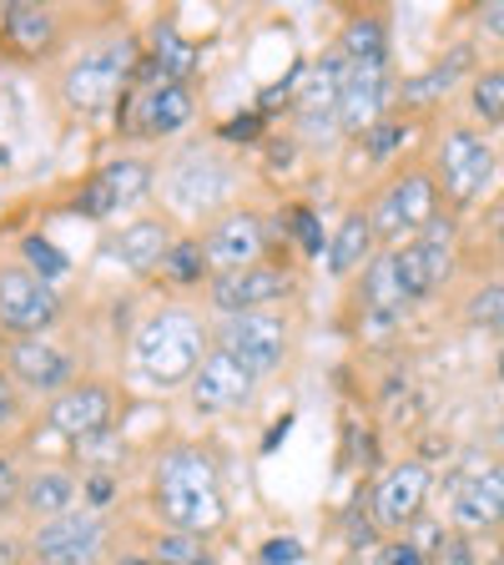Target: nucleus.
Segmentation results:
<instances>
[{
	"instance_id": "obj_1",
	"label": "nucleus",
	"mask_w": 504,
	"mask_h": 565,
	"mask_svg": "<svg viewBox=\"0 0 504 565\" xmlns=\"http://www.w3.org/2000/svg\"><path fill=\"white\" fill-rule=\"evenodd\" d=\"M152 510L162 515L167 530L176 535H212L227 525V500H223V475L217 459L202 445H176L157 459L152 470Z\"/></svg>"
},
{
	"instance_id": "obj_2",
	"label": "nucleus",
	"mask_w": 504,
	"mask_h": 565,
	"mask_svg": "<svg viewBox=\"0 0 504 565\" xmlns=\"http://www.w3.org/2000/svg\"><path fill=\"white\" fill-rule=\"evenodd\" d=\"M212 349V323H202L197 308L167 303L152 318H141L131 333V364L152 388H187Z\"/></svg>"
},
{
	"instance_id": "obj_3",
	"label": "nucleus",
	"mask_w": 504,
	"mask_h": 565,
	"mask_svg": "<svg viewBox=\"0 0 504 565\" xmlns=\"http://www.w3.org/2000/svg\"><path fill=\"white\" fill-rule=\"evenodd\" d=\"M141 61V41L131 31H111L92 46H82L61 71V102L76 117H96L106 106H117V96L131 86V71Z\"/></svg>"
},
{
	"instance_id": "obj_4",
	"label": "nucleus",
	"mask_w": 504,
	"mask_h": 565,
	"mask_svg": "<svg viewBox=\"0 0 504 565\" xmlns=\"http://www.w3.org/2000/svg\"><path fill=\"white\" fill-rule=\"evenodd\" d=\"M233 188H237L233 162H227L217 147H202V141L182 147L162 172V192L182 217H207V212L227 207V202H233Z\"/></svg>"
},
{
	"instance_id": "obj_5",
	"label": "nucleus",
	"mask_w": 504,
	"mask_h": 565,
	"mask_svg": "<svg viewBox=\"0 0 504 565\" xmlns=\"http://www.w3.org/2000/svg\"><path fill=\"white\" fill-rule=\"evenodd\" d=\"M368 223H374L378 243L384 247H399L409 243V237H419L429 223H439V182L429 172H399L388 177V188L374 192V202H368Z\"/></svg>"
},
{
	"instance_id": "obj_6",
	"label": "nucleus",
	"mask_w": 504,
	"mask_h": 565,
	"mask_svg": "<svg viewBox=\"0 0 504 565\" xmlns=\"http://www.w3.org/2000/svg\"><path fill=\"white\" fill-rule=\"evenodd\" d=\"M212 343L227 353H237L258 379L278 374L288 364V349H293V318L282 308H262V313H233L212 329Z\"/></svg>"
},
{
	"instance_id": "obj_7",
	"label": "nucleus",
	"mask_w": 504,
	"mask_h": 565,
	"mask_svg": "<svg viewBox=\"0 0 504 565\" xmlns=\"http://www.w3.org/2000/svg\"><path fill=\"white\" fill-rule=\"evenodd\" d=\"M494 167H500V157H494V147L474 127H449L444 137H439L435 182L454 207H474V202L490 192Z\"/></svg>"
},
{
	"instance_id": "obj_8",
	"label": "nucleus",
	"mask_w": 504,
	"mask_h": 565,
	"mask_svg": "<svg viewBox=\"0 0 504 565\" xmlns=\"http://www.w3.org/2000/svg\"><path fill=\"white\" fill-rule=\"evenodd\" d=\"M106 535H111V525L101 510L76 505L31 530V555L35 565H96L106 555Z\"/></svg>"
},
{
	"instance_id": "obj_9",
	"label": "nucleus",
	"mask_w": 504,
	"mask_h": 565,
	"mask_svg": "<svg viewBox=\"0 0 504 565\" xmlns=\"http://www.w3.org/2000/svg\"><path fill=\"white\" fill-rule=\"evenodd\" d=\"M61 323V294L25 263L0 268V329L11 339H46Z\"/></svg>"
},
{
	"instance_id": "obj_10",
	"label": "nucleus",
	"mask_w": 504,
	"mask_h": 565,
	"mask_svg": "<svg viewBox=\"0 0 504 565\" xmlns=\"http://www.w3.org/2000/svg\"><path fill=\"white\" fill-rule=\"evenodd\" d=\"M394 268H399V282L409 303H423V298H435L449 278H454V227L439 217L429 223L419 237L394 247Z\"/></svg>"
},
{
	"instance_id": "obj_11",
	"label": "nucleus",
	"mask_w": 504,
	"mask_h": 565,
	"mask_svg": "<svg viewBox=\"0 0 504 565\" xmlns=\"http://www.w3.org/2000/svg\"><path fill=\"white\" fill-rule=\"evenodd\" d=\"M111 419H117V388L101 379H76L66 394L46 399V424L71 445H92L111 429Z\"/></svg>"
},
{
	"instance_id": "obj_12",
	"label": "nucleus",
	"mask_w": 504,
	"mask_h": 565,
	"mask_svg": "<svg viewBox=\"0 0 504 565\" xmlns=\"http://www.w3.org/2000/svg\"><path fill=\"white\" fill-rule=\"evenodd\" d=\"M258 384L262 379L253 374L237 353H227V349L212 343L207 359H202V369L192 374V384H187V399H192V409L197 414H237V409L253 404Z\"/></svg>"
},
{
	"instance_id": "obj_13",
	"label": "nucleus",
	"mask_w": 504,
	"mask_h": 565,
	"mask_svg": "<svg viewBox=\"0 0 504 565\" xmlns=\"http://www.w3.org/2000/svg\"><path fill=\"white\" fill-rule=\"evenodd\" d=\"M429 490H435V475H429V465H423L419 455L394 459V465L374 480V490H368V505H374L378 530H409L414 520L423 515Z\"/></svg>"
},
{
	"instance_id": "obj_14",
	"label": "nucleus",
	"mask_w": 504,
	"mask_h": 565,
	"mask_svg": "<svg viewBox=\"0 0 504 565\" xmlns=\"http://www.w3.org/2000/svg\"><path fill=\"white\" fill-rule=\"evenodd\" d=\"M293 298V273L278 268V263H253V268L223 273V278L207 282V303L223 318L233 313H262V308H278Z\"/></svg>"
},
{
	"instance_id": "obj_15",
	"label": "nucleus",
	"mask_w": 504,
	"mask_h": 565,
	"mask_svg": "<svg viewBox=\"0 0 504 565\" xmlns=\"http://www.w3.org/2000/svg\"><path fill=\"white\" fill-rule=\"evenodd\" d=\"M202 253H207V268L212 278L223 273H237V268H253V263H268V227L253 207H227L217 223L202 233Z\"/></svg>"
},
{
	"instance_id": "obj_16",
	"label": "nucleus",
	"mask_w": 504,
	"mask_h": 565,
	"mask_svg": "<svg viewBox=\"0 0 504 565\" xmlns=\"http://www.w3.org/2000/svg\"><path fill=\"white\" fill-rule=\"evenodd\" d=\"M152 188H157V172L147 157H111V162L76 192V212H86L92 223H101V217H111V212H121V207H137Z\"/></svg>"
},
{
	"instance_id": "obj_17",
	"label": "nucleus",
	"mask_w": 504,
	"mask_h": 565,
	"mask_svg": "<svg viewBox=\"0 0 504 565\" xmlns=\"http://www.w3.org/2000/svg\"><path fill=\"white\" fill-rule=\"evenodd\" d=\"M6 374H11L25 394L56 399V394H66V388L76 384V359H71L66 349H56L51 339H11V349H6Z\"/></svg>"
},
{
	"instance_id": "obj_18",
	"label": "nucleus",
	"mask_w": 504,
	"mask_h": 565,
	"mask_svg": "<svg viewBox=\"0 0 504 565\" xmlns=\"http://www.w3.org/2000/svg\"><path fill=\"white\" fill-rule=\"evenodd\" d=\"M388 61H348L343 76V96H339V131L343 137H368L384 121V102H388Z\"/></svg>"
},
{
	"instance_id": "obj_19",
	"label": "nucleus",
	"mask_w": 504,
	"mask_h": 565,
	"mask_svg": "<svg viewBox=\"0 0 504 565\" xmlns=\"http://www.w3.org/2000/svg\"><path fill=\"white\" fill-rule=\"evenodd\" d=\"M343 76H348V61H343V51H333V56L313 61V71L303 76V86H293V117L308 137H323V131L339 127Z\"/></svg>"
},
{
	"instance_id": "obj_20",
	"label": "nucleus",
	"mask_w": 504,
	"mask_h": 565,
	"mask_svg": "<svg viewBox=\"0 0 504 565\" xmlns=\"http://www.w3.org/2000/svg\"><path fill=\"white\" fill-rule=\"evenodd\" d=\"M192 117H197V102H192L187 82H162L152 76L147 86H137V102H131V121L141 137H176V131H187Z\"/></svg>"
},
{
	"instance_id": "obj_21",
	"label": "nucleus",
	"mask_w": 504,
	"mask_h": 565,
	"mask_svg": "<svg viewBox=\"0 0 504 565\" xmlns=\"http://www.w3.org/2000/svg\"><path fill=\"white\" fill-rule=\"evenodd\" d=\"M101 247H106V258L121 263L127 273H152V268H167L176 237L162 217H137V223H121L117 233H106Z\"/></svg>"
},
{
	"instance_id": "obj_22",
	"label": "nucleus",
	"mask_w": 504,
	"mask_h": 565,
	"mask_svg": "<svg viewBox=\"0 0 504 565\" xmlns=\"http://www.w3.org/2000/svg\"><path fill=\"white\" fill-rule=\"evenodd\" d=\"M454 525L464 530V535L504 525V465H484V470H474L470 480H459Z\"/></svg>"
},
{
	"instance_id": "obj_23",
	"label": "nucleus",
	"mask_w": 504,
	"mask_h": 565,
	"mask_svg": "<svg viewBox=\"0 0 504 565\" xmlns=\"http://www.w3.org/2000/svg\"><path fill=\"white\" fill-rule=\"evenodd\" d=\"M0 35H6V46L15 51L21 61H41L56 51L61 41V21L51 6H31V0H15L0 11Z\"/></svg>"
},
{
	"instance_id": "obj_24",
	"label": "nucleus",
	"mask_w": 504,
	"mask_h": 565,
	"mask_svg": "<svg viewBox=\"0 0 504 565\" xmlns=\"http://www.w3.org/2000/svg\"><path fill=\"white\" fill-rule=\"evenodd\" d=\"M82 475L76 470H35L31 480H21V510L41 525V520H56L66 510H76L82 500Z\"/></svg>"
},
{
	"instance_id": "obj_25",
	"label": "nucleus",
	"mask_w": 504,
	"mask_h": 565,
	"mask_svg": "<svg viewBox=\"0 0 504 565\" xmlns=\"http://www.w3.org/2000/svg\"><path fill=\"white\" fill-rule=\"evenodd\" d=\"M323 258H329V273H333V278H348V273H358L364 263L378 258V233H374V223H368V212L353 207L348 217L333 227L329 253H323Z\"/></svg>"
},
{
	"instance_id": "obj_26",
	"label": "nucleus",
	"mask_w": 504,
	"mask_h": 565,
	"mask_svg": "<svg viewBox=\"0 0 504 565\" xmlns=\"http://www.w3.org/2000/svg\"><path fill=\"white\" fill-rule=\"evenodd\" d=\"M364 308L374 318H384V323H394V318H404L414 308L399 282V268H394V247H378V258L364 268Z\"/></svg>"
},
{
	"instance_id": "obj_27",
	"label": "nucleus",
	"mask_w": 504,
	"mask_h": 565,
	"mask_svg": "<svg viewBox=\"0 0 504 565\" xmlns=\"http://www.w3.org/2000/svg\"><path fill=\"white\" fill-rule=\"evenodd\" d=\"M343 61H388V21L378 11H358L348 15L339 35Z\"/></svg>"
},
{
	"instance_id": "obj_28",
	"label": "nucleus",
	"mask_w": 504,
	"mask_h": 565,
	"mask_svg": "<svg viewBox=\"0 0 504 565\" xmlns=\"http://www.w3.org/2000/svg\"><path fill=\"white\" fill-rule=\"evenodd\" d=\"M152 71L162 82H187L192 71H197V46H192L176 25H162V31H157V46H152Z\"/></svg>"
},
{
	"instance_id": "obj_29",
	"label": "nucleus",
	"mask_w": 504,
	"mask_h": 565,
	"mask_svg": "<svg viewBox=\"0 0 504 565\" xmlns=\"http://www.w3.org/2000/svg\"><path fill=\"white\" fill-rule=\"evenodd\" d=\"M470 66V46H459V51H449V61H435V66L423 71V76H414V82H404L399 86V96L409 106H423V102H439V96L454 86V76Z\"/></svg>"
},
{
	"instance_id": "obj_30",
	"label": "nucleus",
	"mask_w": 504,
	"mask_h": 565,
	"mask_svg": "<svg viewBox=\"0 0 504 565\" xmlns=\"http://www.w3.org/2000/svg\"><path fill=\"white\" fill-rule=\"evenodd\" d=\"M470 106H474V117H484L490 127H500L504 121V66H490L480 71L470 82Z\"/></svg>"
},
{
	"instance_id": "obj_31",
	"label": "nucleus",
	"mask_w": 504,
	"mask_h": 565,
	"mask_svg": "<svg viewBox=\"0 0 504 565\" xmlns=\"http://www.w3.org/2000/svg\"><path fill=\"white\" fill-rule=\"evenodd\" d=\"M464 318H470V323H480V329L504 333V278L480 282V288L470 294V303H464Z\"/></svg>"
},
{
	"instance_id": "obj_32",
	"label": "nucleus",
	"mask_w": 504,
	"mask_h": 565,
	"mask_svg": "<svg viewBox=\"0 0 504 565\" xmlns=\"http://www.w3.org/2000/svg\"><path fill=\"white\" fill-rule=\"evenodd\" d=\"M167 273H172L176 282H212V268H207V253H202V243H192V237H176L172 258H167Z\"/></svg>"
},
{
	"instance_id": "obj_33",
	"label": "nucleus",
	"mask_w": 504,
	"mask_h": 565,
	"mask_svg": "<svg viewBox=\"0 0 504 565\" xmlns=\"http://www.w3.org/2000/svg\"><path fill=\"white\" fill-rule=\"evenodd\" d=\"M25 268H31L35 278L56 282L61 273H66V258H61V253L46 243V237H25Z\"/></svg>"
},
{
	"instance_id": "obj_34",
	"label": "nucleus",
	"mask_w": 504,
	"mask_h": 565,
	"mask_svg": "<svg viewBox=\"0 0 504 565\" xmlns=\"http://www.w3.org/2000/svg\"><path fill=\"white\" fill-rule=\"evenodd\" d=\"M288 227H293V237H298V247H303V253H313V258H323V253H329V237H323V227H318L313 207H293V212H288Z\"/></svg>"
},
{
	"instance_id": "obj_35",
	"label": "nucleus",
	"mask_w": 504,
	"mask_h": 565,
	"mask_svg": "<svg viewBox=\"0 0 504 565\" xmlns=\"http://www.w3.org/2000/svg\"><path fill=\"white\" fill-rule=\"evenodd\" d=\"M25 414V399H21V384H15L6 369H0V429H11V424H21Z\"/></svg>"
},
{
	"instance_id": "obj_36",
	"label": "nucleus",
	"mask_w": 504,
	"mask_h": 565,
	"mask_svg": "<svg viewBox=\"0 0 504 565\" xmlns=\"http://www.w3.org/2000/svg\"><path fill=\"white\" fill-rule=\"evenodd\" d=\"M364 141H368V152H374V157H388V152H394V147H399V141H404V121L384 117L374 131H368Z\"/></svg>"
},
{
	"instance_id": "obj_37",
	"label": "nucleus",
	"mask_w": 504,
	"mask_h": 565,
	"mask_svg": "<svg viewBox=\"0 0 504 565\" xmlns=\"http://www.w3.org/2000/svg\"><path fill=\"white\" fill-rule=\"evenodd\" d=\"M435 565H474V561H470V541H464V530L444 535V545L435 551Z\"/></svg>"
},
{
	"instance_id": "obj_38",
	"label": "nucleus",
	"mask_w": 504,
	"mask_h": 565,
	"mask_svg": "<svg viewBox=\"0 0 504 565\" xmlns=\"http://www.w3.org/2000/svg\"><path fill=\"white\" fill-rule=\"evenodd\" d=\"M11 505H21V475H15V465L6 455H0V515Z\"/></svg>"
},
{
	"instance_id": "obj_39",
	"label": "nucleus",
	"mask_w": 504,
	"mask_h": 565,
	"mask_svg": "<svg viewBox=\"0 0 504 565\" xmlns=\"http://www.w3.org/2000/svg\"><path fill=\"white\" fill-rule=\"evenodd\" d=\"M378 561H384V565H429V555H423L414 541H388Z\"/></svg>"
},
{
	"instance_id": "obj_40",
	"label": "nucleus",
	"mask_w": 504,
	"mask_h": 565,
	"mask_svg": "<svg viewBox=\"0 0 504 565\" xmlns=\"http://www.w3.org/2000/svg\"><path fill=\"white\" fill-rule=\"evenodd\" d=\"M298 555H303V551H298L293 541H268V545H262V561H268V565H293Z\"/></svg>"
},
{
	"instance_id": "obj_41",
	"label": "nucleus",
	"mask_w": 504,
	"mask_h": 565,
	"mask_svg": "<svg viewBox=\"0 0 504 565\" xmlns=\"http://www.w3.org/2000/svg\"><path fill=\"white\" fill-rule=\"evenodd\" d=\"M480 25H484V35H500V41H504V0L484 6V11H480Z\"/></svg>"
},
{
	"instance_id": "obj_42",
	"label": "nucleus",
	"mask_w": 504,
	"mask_h": 565,
	"mask_svg": "<svg viewBox=\"0 0 504 565\" xmlns=\"http://www.w3.org/2000/svg\"><path fill=\"white\" fill-rule=\"evenodd\" d=\"M258 127H262L258 117H233V121H227V137H247V141H253V137H258Z\"/></svg>"
},
{
	"instance_id": "obj_43",
	"label": "nucleus",
	"mask_w": 504,
	"mask_h": 565,
	"mask_svg": "<svg viewBox=\"0 0 504 565\" xmlns=\"http://www.w3.org/2000/svg\"><path fill=\"white\" fill-rule=\"evenodd\" d=\"M490 237H494V247L504 253V202H494L490 207Z\"/></svg>"
},
{
	"instance_id": "obj_44",
	"label": "nucleus",
	"mask_w": 504,
	"mask_h": 565,
	"mask_svg": "<svg viewBox=\"0 0 504 565\" xmlns=\"http://www.w3.org/2000/svg\"><path fill=\"white\" fill-rule=\"evenodd\" d=\"M117 565H157V561H152V555H121Z\"/></svg>"
},
{
	"instance_id": "obj_45",
	"label": "nucleus",
	"mask_w": 504,
	"mask_h": 565,
	"mask_svg": "<svg viewBox=\"0 0 504 565\" xmlns=\"http://www.w3.org/2000/svg\"><path fill=\"white\" fill-rule=\"evenodd\" d=\"M494 374H500V384H504V349H500V359H494Z\"/></svg>"
},
{
	"instance_id": "obj_46",
	"label": "nucleus",
	"mask_w": 504,
	"mask_h": 565,
	"mask_svg": "<svg viewBox=\"0 0 504 565\" xmlns=\"http://www.w3.org/2000/svg\"><path fill=\"white\" fill-rule=\"evenodd\" d=\"M500 439H504V424H500Z\"/></svg>"
}]
</instances>
